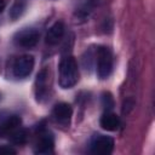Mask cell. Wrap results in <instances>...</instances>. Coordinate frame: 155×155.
Returning a JSON list of instances; mask_svg holds the SVG:
<instances>
[{
    "mask_svg": "<svg viewBox=\"0 0 155 155\" xmlns=\"http://www.w3.org/2000/svg\"><path fill=\"white\" fill-rule=\"evenodd\" d=\"M33 68H34V57L30 54H24V56L18 57L15 61L12 71L17 79H24L29 76Z\"/></svg>",
    "mask_w": 155,
    "mask_h": 155,
    "instance_id": "cell-4",
    "label": "cell"
},
{
    "mask_svg": "<svg viewBox=\"0 0 155 155\" xmlns=\"http://www.w3.org/2000/svg\"><path fill=\"white\" fill-rule=\"evenodd\" d=\"M114 65L113 52L107 46H99L97 50V75L99 79H107Z\"/></svg>",
    "mask_w": 155,
    "mask_h": 155,
    "instance_id": "cell-2",
    "label": "cell"
},
{
    "mask_svg": "<svg viewBox=\"0 0 155 155\" xmlns=\"http://www.w3.org/2000/svg\"><path fill=\"white\" fill-rule=\"evenodd\" d=\"M53 147H54L53 136L50 132L41 131L39 133L38 140H36V143L34 145V153L35 154L47 155V154H51L53 151Z\"/></svg>",
    "mask_w": 155,
    "mask_h": 155,
    "instance_id": "cell-6",
    "label": "cell"
},
{
    "mask_svg": "<svg viewBox=\"0 0 155 155\" xmlns=\"http://www.w3.org/2000/svg\"><path fill=\"white\" fill-rule=\"evenodd\" d=\"M39 31L35 30V29H23L21 31H18L13 40H15V44L17 46H21L23 48H31L34 47L38 41H39Z\"/></svg>",
    "mask_w": 155,
    "mask_h": 155,
    "instance_id": "cell-5",
    "label": "cell"
},
{
    "mask_svg": "<svg viewBox=\"0 0 155 155\" xmlns=\"http://www.w3.org/2000/svg\"><path fill=\"white\" fill-rule=\"evenodd\" d=\"M64 30H65V27H64V23L62 21H58V22L53 23L50 27V29H48V31L46 34V38H45L46 44L51 45V46L52 45H57L61 41V39L63 38Z\"/></svg>",
    "mask_w": 155,
    "mask_h": 155,
    "instance_id": "cell-8",
    "label": "cell"
},
{
    "mask_svg": "<svg viewBox=\"0 0 155 155\" xmlns=\"http://www.w3.org/2000/svg\"><path fill=\"white\" fill-rule=\"evenodd\" d=\"M71 115H73V108L68 103L62 102V103H58L53 107L52 116L57 122H59L62 125L67 126L71 119Z\"/></svg>",
    "mask_w": 155,
    "mask_h": 155,
    "instance_id": "cell-7",
    "label": "cell"
},
{
    "mask_svg": "<svg viewBox=\"0 0 155 155\" xmlns=\"http://www.w3.org/2000/svg\"><path fill=\"white\" fill-rule=\"evenodd\" d=\"M90 150L93 154H101V155H109L114 150V139L109 136L97 134L92 138Z\"/></svg>",
    "mask_w": 155,
    "mask_h": 155,
    "instance_id": "cell-3",
    "label": "cell"
},
{
    "mask_svg": "<svg viewBox=\"0 0 155 155\" xmlns=\"http://www.w3.org/2000/svg\"><path fill=\"white\" fill-rule=\"evenodd\" d=\"M99 125L103 130L113 132L120 127V119L116 114L110 113V111H105L99 120Z\"/></svg>",
    "mask_w": 155,
    "mask_h": 155,
    "instance_id": "cell-10",
    "label": "cell"
},
{
    "mask_svg": "<svg viewBox=\"0 0 155 155\" xmlns=\"http://www.w3.org/2000/svg\"><path fill=\"white\" fill-rule=\"evenodd\" d=\"M16 149H13L12 147L8 145H1L0 147V155H11V154H16Z\"/></svg>",
    "mask_w": 155,
    "mask_h": 155,
    "instance_id": "cell-15",
    "label": "cell"
},
{
    "mask_svg": "<svg viewBox=\"0 0 155 155\" xmlns=\"http://www.w3.org/2000/svg\"><path fill=\"white\" fill-rule=\"evenodd\" d=\"M58 70H59L58 84L62 88L68 90L76 85L79 80V68H78V63L74 57L67 56L62 58Z\"/></svg>",
    "mask_w": 155,
    "mask_h": 155,
    "instance_id": "cell-1",
    "label": "cell"
},
{
    "mask_svg": "<svg viewBox=\"0 0 155 155\" xmlns=\"http://www.w3.org/2000/svg\"><path fill=\"white\" fill-rule=\"evenodd\" d=\"M22 119L18 115H8L0 121V137L8 136L15 128L21 126Z\"/></svg>",
    "mask_w": 155,
    "mask_h": 155,
    "instance_id": "cell-9",
    "label": "cell"
},
{
    "mask_svg": "<svg viewBox=\"0 0 155 155\" xmlns=\"http://www.w3.org/2000/svg\"><path fill=\"white\" fill-rule=\"evenodd\" d=\"M46 80H47V69H42L39 71L36 76V96L38 99L41 98L46 93Z\"/></svg>",
    "mask_w": 155,
    "mask_h": 155,
    "instance_id": "cell-12",
    "label": "cell"
},
{
    "mask_svg": "<svg viewBox=\"0 0 155 155\" xmlns=\"http://www.w3.org/2000/svg\"><path fill=\"white\" fill-rule=\"evenodd\" d=\"M24 10H25V4L23 2V1H16L13 5H12V7L10 8V12H8V16H10V18L12 19V21H16V19H18L22 15H23V12H24Z\"/></svg>",
    "mask_w": 155,
    "mask_h": 155,
    "instance_id": "cell-13",
    "label": "cell"
},
{
    "mask_svg": "<svg viewBox=\"0 0 155 155\" xmlns=\"http://www.w3.org/2000/svg\"><path fill=\"white\" fill-rule=\"evenodd\" d=\"M8 140L15 144V145H23L25 142H27V138H28V133H27V130L23 128V127H17L15 128L8 136Z\"/></svg>",
    "mask_w": 155,
    "mask_h": 155,
    "instance_id": "cell-11",
    "label": "cell"
},
{
    "mask_svg": "<svg viewBox=\"0 0 155 155\" xmlns=\"http://www.w3.org/2000/svg\"><path fill=\"white\" fill-rule=\"evenodd\" d=\"M102 105L104 107V109L107 111H109V110L113 109V107H114V99H113V97H111V94L109 92H104L102 94Z\"/></svg>",
    "mask_w": 155,
    "mask_h": 155,
    "instance_id": "cell-14",
    "label": "cell"
},
{
    "mask_svg": "<svg viewBox=\"0 0 155 155\" xmlns=\"http://www.w3.org/2000/svg\"><path fill=\"white\" fill-rule=\"evenodd\" d=\"M5 7H6V2H5V0H0V13L5 10Z\"/></svg>",
    "mask_w": 155,
    "mask_h": 155,
    "instance_id": "cell-16",
    "label": "cell"
}]
</instances>
